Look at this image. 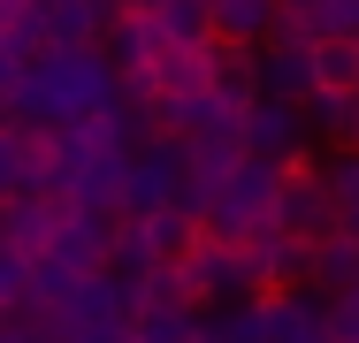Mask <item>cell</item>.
Instances as JSON below:
<instances>
[{"instance_id":"cell-4","label":"cell","mask_w":359,"mask_h":343,"mask_svg":"<svg viewBox=\"0 0 359 343\" xmlns=\"http://www.w3.org/2000/svg\"><path fill=\"white\" fill-rule=\"evenodd\" d=\"M283 31V8H268V0H222L215 8V38L222 46H268Z\"/></svg>"},{"instance_id":"cell-5","label":"cell","mask_w":359,"mask_h":343,"mask_svg":"<svg viewBox=\"0 0 359 343\" xmlns=\"http://www.w3.org/2000/svg\"><path fill=\"white\" fill-rule=\"evenodd\" d=\"M145 23L161 31V46H215V8H191V0H153Z\"/></svg>"},{"instance_id":"cell-2","label":"cell","mask_w":359,"mask_h":343,"mask_svg":"<svg viewBox=\"0 0 359 343\" xmlns=\"http://www.w3.org/2000/svg\"><path fill=\"white\" fill-rule=\"evenodd\" d=\"M245 153L252 160H306V107H283V99H260V107H245Z\"/></svg>"},{"instance_id":"cell-6","label":"cell","mask_w":359,"mask_h":343,"mask_svg":"<svg viewBox=\"0 0 359 343\" xmlns=\"http://www.w3.org/2000/svg\"><path fill=\"white\" fill-rule=\"evenodd\" d=\"M313 290H321V298H352V290H359V244H352V237L313 244Z\"/></svg>"},{"instance_id":"cell-8","label":"cell","mask_w":359,"mask_h":343,"mask_svg":"<svg viewBox=\"0 0 359 343\" xmlns=\"http://www.w3.org/2000/svg\"><path fill=\"white\" fill-rule=\"evenodd\" d=\"M306 130L337 137V145H359V99H344V92H313V99H306Z\"/></svg>"},{"instance_id":"cell-9","label":"cell","mask_w":359,"mask_h":343,"mask_svg":"<svg viewBox=\"0 0 359 343\" xmlns=\"http://www.w3.org/2000/svg\"><path fill=\"white\" fill-rule=\"evenodd\" d=\"M321 176H329L337 206H344V214H359V145H344V153H337V160H329Z\"/></svg>"},{"instance_id":"cell-7","label":"cell","mask_w":359,"mask_h":343,"mask_svg":"<svg viewBox=\"0 0 359 343\" xmlns=\"http://www.w3.org/2000/svg\"><path fill=\"white\" fill-rule=\"evenodd\" d=\"M207 343H268V298L207 305Z\"/></svg>"},{"instance_id":"cell-1","label":"cell","mask_w":359,"mask_h":343,"mask_svg":"<svg viewBox=\"0 0 359 343\" xmlns=\"http://www.w3.org/2000/svg\"><path fill=\"white\" fill-rule=\"evenodd\" d=\"M276 229L298 237V244H329V237H344V206H337L329 176H321L313 160H290V183H283V214H276Z\"/></svg>"},{"instance_id":"cell-10","label":"cell","mask_w":359,"mask_h":343,"mask_svg":"<svg viewBox=\"0 0 359 343\" xmlns=\"http://www.w3.org/2000/svg\"><path fill=\"white\" fill-rule=\"evenodd\" d=\"M344 237H352V244H359V214H344Z\"/></svg>"},{"instance_id":"cell-3","label":"cell","mask_w":359,"mask_h":343,"mask_svg":"<svg viewBox=\"0 0 359 343\" xmlns=\"http://www.w3.org/2000/svg\"><path fill=\"white\" fill-rule=\"evenodd\" d=\"M268 343H337V305H321V290H276Z\"/></svg>"}]
</instances>
